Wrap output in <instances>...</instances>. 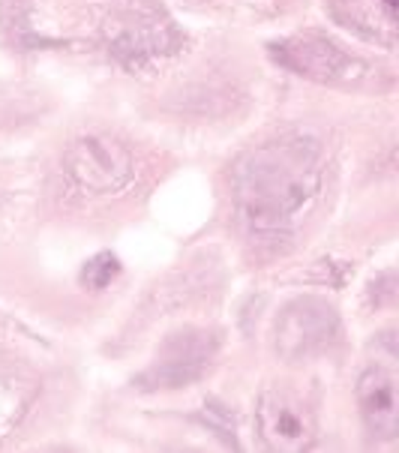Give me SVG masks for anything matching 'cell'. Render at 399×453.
I'll return each instance as SVG.
<instances>
[{"instance_id":"9c48e42d","label":"cell","mask_w":399,"mask_h":453,"mask_svg":"<svg viewBox=\"0 0 399 453\" xmlns=\"http://www.w3.org/2000/svg\"><path fill=\"white\" fill-rule=\"evenodd\" d=\"M381 4H385V10H387L390 15L396 12V0H381Z\"/></svg>"},{"instance_id":"8992f818","label":"cell","mask_w":399,"mask_h":453,"mask_svg":"<svg viewBox=\"0 0 399 453\" xmlns=\"http://www.w3.org/2000/svg\"><path fill=\"white\" fill-rule=\"evenodd\" d=\"M357 409L366 433L375 441H394L399 433L396 372L385 364L366 366L357 379Z\"/></svg>"},{"instance_id":"5b68a950","label":"cell","mask_w":399,"mask_h":453,"mask_svg":"<svg viewBox=\"0 0 399 453\" xmlns=\"http://www.w3.org/2000/svg\"><path fill=\"white\" fill-rule=\"evenodd\" d=\"M256 426L258 439L271 450L297 453L316 444V418H312V411L301 399L282 394V390H267L258 399Z\"/></svg>"},{"instance_id":"ba28073f","label":"cell","mask_w":399,"mask_h":453,"mask_svg":"<svg viewBox=\"0 0 399 453\" xmlns=\"http://www.w3.org/2000/svg\"><path fill=\"white\" fill-rule=\"evenodd\" d=\"M120 276V261L114 252H96L94 258L88 261V265L81 267V286L90 288V291H103L109 288L114 280Z\"/></svg>"},{"instance_id":"3957f363","label":"cell","mask_w":399,"mask_h":453,"mask_svg":"<svg viewBox=\"0 0 399 453\" xmlns=\"http://www.w3.org/2000/svg\"><path fill=\"white\" fill-rule=\"evenodd\" d=\"M66 178L84 193L111 196L135 178V159L124 144L109 135H84L64 157Z\"/></svg>"},{"instance_id":"277c9868","label":"cell","mask_w":399,"mask_h":453,"mask_svg":"<svg viewBox=\"0 0 399 453\" xmlns=\"http://www.w3.org/2000/svg\"><path fill=\"white\" fill-rule=\"evenodd\" d=\"M217 340L207 330H187V334L172 336L159 357L138 375L142 390H178L189 381H196L213 360Z\"/></svg>"},{"instance_id":"7a4b0ae2","label":"cell","mask_w":399,"mask_h":453,"mask_svg":"<svg viewBox=\"0 0 399 453\" xmlns=\"http://www.w3.org/2000/svg\"><path fill=\"white\" fill-rule=\"evenodd\" d=\"M340 340V316L321 297H297L280 312L273 325L276 355L286 364H306L325 355Z\"/></svg>"},{"instance_id":"6da1fadb","label":"cell","mask_w":399,"mask_h":453,"mask_svg":"<svg viewBox=\"0 0 399 453\" xmlns=\"http://www.w3.org/2000/svg\"><path fill=\"white\" fill-rule=\"evenodd\" d=\"M325 180L321 148L303 135H282L237 159L232 196L237 217L258 234H282L316 204Z\"/></svg>"},{"instance_id":"52a82bcc","label":"cell","mask_w":399,"mask_h":453,"mask_svg":"<svg viewBox=\"0 0 399 453\" xmlns=\"http://www.w3.org/2000/svg\"><path fill=\"white\" fill-rule=\"evenodd\" d=\"M280 60L318 81H351L360 79L357 73L364 69L355 58L345 55L340 45L321 40V36H295V40L282 42Z\"/></svg>"}]
</instances>
